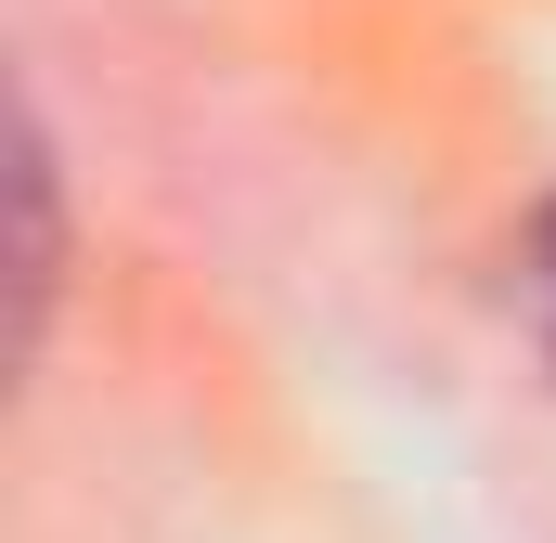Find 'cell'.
I'll return each instance as SVG.
<instances>
[{
  "label": "cell",
  "mask_w": 556,
  "mask_h": 543,
  "mask_svg": "<svg viewBox=\"0 0 556 543\" xmlns=\"http://www.w3.org/2000/svg\"><path fill=\"white\" fill-rule=\"evenodd\" d=\"M518 311H531V337H544V363H556V194L531 207V233H518Z\"/></svg>",
  "instance_id": "cell-1"
}]
</instances>
